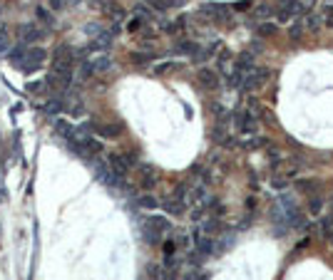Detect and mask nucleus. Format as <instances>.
Here are the masks:
<instances>
[{"mask_svg":"<svg viewBox=\"0 0 333 280\" xmlns=\"http://www.w3.org/2000/svg\"><path fill=\"white\" fill-rule=\"evenodd\" d=\"M137 204L142 206V208H157V199H154V196H142V199H139V201H137Z\"/></svg>","mask_w":333,"mask_h":280,"instance_id":"4468645a","label":"nucleus"},{"mask_svg":"<svg viewBox=\"0 0 333 280\" xmlns=\"http://www.w3.org/2000/svg\"><path fill=\"white\" fill-rule=\"evenodd\" d=\"M266 77V72L264 70H246V72H241V87L244 90H254V87H259L261 85V79Z\"/></svg>","mask_w":333,"mask_h":280,"instance_id":"7ed1b4c3","label":"nucleus"},{"mask_svg":"<svg viewBox=\"0 0 333 280\" xmlns=\"http://www.w3.org/2000/svg\"><path fill=\"white\" fill-rule=\"evenodd\" d=\"M274 33H276V25H271V22H269V25H266V22H264V25H259V35H261V38H271Z\"/></svg>","mask_w":333,"mask_h":280,"instance_id":"f8f14e48","label":"nucleus"},{"mask_svg":"<svg viewBox=\"0 0 333 280\" xmlns=\"http://www.w3.org/2000/svg\"><path fill=\"white\" fill-rule=\"evenodd\" d=\"M321 199H311V204H308V211H311V213H318V211H321Z\"/></svg>","mask_w":333,"mask_h":280,"instance_id":"412c9836","label":"nucleus"},{"mask_svg":"<svg viewBox=\"0 0 333 280\" xmlns=\"http://www.w3.org/2000/svg\"><path fill=\"white\" fill-rule=\"evenodd\" d=\"M20 35H22V42H33V40L42 38V33L33 27V25H22V30H20Z\"/></svg>","mask_w":333,"mask_h":280,"instance_id":"1a4fd4ad","label":"nucleus"},{"mask_svg":"<svg viewBox=\"0 0 333 280\" xmlns=\"http://www.w3.org/2000/svg\"><path fill=\"white\" fill-rule=\"evenodd\" d=\"M298 15V8H296V0H291V3H286L281 10H278V22H289V20H294Z\"/></svg>","mask_w":333,"mask_h":280,"instance_id":"39448f33","label":"nucleus"},{"mask_svg":"<svg viewBox=\"0 0 333 280\" xmlns=\"http://www.w3.org/2000/svg\"><path fill=\"white\" fill-rule=\"evenodd\" d=\"M65 5H67V0H50V8H53V10H62Z\"/></svg>","mask_w":333,"mask_h":280,"instance_id":"5701e85b","label":"nucleus"},{"mask_svg":"<svg viewBox=\"0 0 333 280\" xmlns=\"http://www.w3.org/2000/svg\"><path fill=\"white\" fill-rule=\"evenodd\" d=\"M199 82H202V87H206V90H217V87H219V77H217V72H211V70H202V72H199Z\"/></svg>","mask_w":333,"mask_h":280,"instance_id":"423d86ee","label":"nucleus"},{"mask_svg":"<svg viewBox=\"0 0 333 280\" xmlns=\"http://www.w3.org/2000/svg\"><path fill=\"white\" fill-rule=\"evenodd\" d=\"M321 233H323L326 238H331L333 236V221L331 218H323V221H321Z\"/></svg>","mask_w":333,"mask_h":280,"instance_id":"ddd939ff","label":"nucleus"},{"mask_svg":"<svg viewBox=\"0 0 333 280\" xmlns=\"http://www.w3.org/2000/svg\"><path fill=\"white\" fill-rule=\"evenodd\" d=\"M251 8V0H241V3H236V10H249Z\"/></svg>","mask_w":333,"mask_h":280,"instance_id":"b1692460","label":"nucleus"},{"mask_svg":"<svg viewBox=\"0 0 333 280\" xmlns=\"http://www.w3.org/2000/svg\"><path fill=\"white\" fill-rule=\"evenodd\" d=\"M164 211H167V213H172V216H179V213L184 211V206L174 204V201H164Z\"/></svg>","mask_w":333,"mask_h":280,"instance_id":"9b49d317","label":"nucleus"},{"mask_svg":"<svg viewBox=\"0 0 333 280\" xmlns=\"http://www.w3.org/2000/svg\"><path fill=\"white\" fill-rule=\"evenodd\" d=\"M139 174H142V181H139V184H142L145 188H152L154 184H157V169L154 166L142 164V166H139Z\"/></svg>","mask_w":333,"mask_h":280,"instance_id":"20e7f679","label":"nucleus"},{"mask_svg":"<svg viewBox=\"0 0 333 280\" xmlns=\"http://www.w3.org/2000/svg\"><path fill=\"white\" fill-rule=\"evenodd\" d=\"M219 231V221L217 218H209L206 223H204V233H217Z\"/></svg>","mask_w":333,"mask_h":280,"instance_id":"6ab92c4d","label":"nucleus"},{"mask_svg":"<svg viewBox=\"0 0 333 280\" xmlns=\"http://www.w3.org/2000/svg\"><path fill=\"white\" fill-rule=\"evenodd\" d=\"M62 109V102L60 99H50V104H45V112L47 114H57Z\"/></svg>","mask_w":333,"mask_h":280,"instance_id":"dca6fc26","label":"nucleus"},{"mask_svg":"<svg viewBox=\"0 0 333 280\" xmlns=\"http://www.w3.org/2000/svg\"><path fill=\"white\" fill-rule=\"evenodd\" d=\"M261 144H264V139H261V136H254V139L244 142V147H246V149H259Z\"/></svg>","mask_w":333,"mask_h":280,"instance_id":"aec40b11","label":"nucleus"},{"mask_svg":"<svg viewBox=\"0 0 333 280\" xmlns=\"http://www.w3.org/2000/svg\"><path fill=\"white\" fill-rule=\"evenodd\" d=\"M94 131L100 136H105V139H112V136H120L122 127L120 124H94Z\"/></svg>","mask_w":333,"mask_h":280,"instance_id":"0eeeda50","label":"nucleus"},{"mask_svg":"<svg viewBox=\"0 0 333 280\" xmlns=\"http://www.w3.org/2000/svg\"><path fill=\"white\" fill-rule=\"evenodd\" d=\"M92 70H110V57H97L92 62Z\"/></svg>","mask_w":333,"mask_h":280,"instance_id":"2eb2a0df","label":"nucleus"},{"mask_svg":"<svg viewBox=\"0 0 333 280\" xmlns=\"http://www.w3.org/2000/svg\"><path fill=\"white\" fill-rule=\"evenodd\" d=\"M147 226H152V228H154L159 236H162V233H167V231L172 228V223L167 221L164 216H152V218H147Z\"/></svg>","mask_w":333,"mask_h":280,"instance_id":"6e6552de","label":"nucleus"},{"mask_svg":"<svg viewBox=\"0 0 333 280\" xmlns=\"http://www.w3.org/2000/svg\"><path fill=\"white\" fill-rule=\"evenodd\" d=\"M25 52H28L25 47H15V52L10 55V60H13V62H15V65H18V67H20V62L25 60Z\"/></svg>","mask_w":333,"mask_h":280,"instance_id":"a211bd4d","label":"nucleus"},{"mask_svg":"<svg viewBox=\"0 0 333 280\" xmlns=\"http://www.w3.org/2000/svg\"><path fill=\"white\" fill-rule=\"evenodd\" d=\"M174 253V243H164V256H172Z\"/></svg>","mask_w":333,"mask_h":280,"instance_id":"bb28decb","label":"nucleus"},{"mask_svg":"<svg viewBox=\"0 0 333 280\" xmlns=\"http://www.w3.org/2000/svg\"><path fill=\"white\" fill-rule=\"evenodd\" d=\"M197 50H199V45L192 42V40H184L182 45H177V52H182V55H194Z\"/></svg>","mask_w":333,"mask_h":280,"instance_id":"9d476101","label":"nucleus"},{"mask_svg":"<svg viewBox=\"0 0 333 280\" xmlns=\"http://www.w3.org/2000/svg\"><path fill=\"white\" fill-rule=\"evenodd\" d=\"M0 50H5V33H0Z\"/></svg>","mask_w":333,"mask_h":280,"instance_id":"cd10ccee","label":"nucleus"},{"mask_svg":"<svg viewBox=\"0 0 333 280\" xmlns=\"http://www.w3.org/2000/svg\"><path fill=\"white\" fill-rule=\"evenodd\" d=\"M331 241H333V236H331Z\"/></svg>","mask_w":333,"mask_h":280,"instance_id":"c85d7f7f","label":"nucleus"},{"mask_svg":"<svg viewBox=\"0 0 333 280\" xmlns=\"http://www.w3.org/2000/svg\"><path fill=\"white\" fill-rule=\"evenodd\" d=\"M25 65H20L25 72H33V70H37L42 62H45V50L42 47H30L28 52H25V60H22Z\"/></svg>","mask_w":333,"mask_h":280,"instance_id":"f03ea898","label":"nucleus"},{"mask_svg":"<svg viewBox=\"0 0 333 280\" xmlns=\"http://www.w3.org/2000/svg\"><path fill=\"white\" fill-rule=\"evenodd\" d=\"M256 13H259L261 18H269V15H271V13H274V10H271V8H269V5H259V10H256Z\"/></svg>","mask_w":333,"mask_h":280,"instance_id":"4be33fe9","label":"nucleus"},{"mask_svg":"<svg viewBox=\"0 0 333 280\" xmlns=\"http://www.w3.org/2000/svg\"><path fill=\"white\" fill-rule=\"evenodd\" d=\"M303 30H306V27H303V22H294V25H291V30H289V35H291L294 40H298Z\"/></svg>","mask_w":333,"mask_h":280,"instance_id":"f3484780","label":"nucleus"},{"mask_svg":"<svg viewBox=\"0 0 333 280\" xmlns=\"http://www.w3.org/2000/svg\"><path fill=\"white\" fill-rule=\"evenodd\" d=\"M139 25H142V18H134V20L130 22V25H127V30H137Z\"/></svg>","mask_w":333,"mask_h":280,"instance_id":"393cba45","label":"nucleus"},{"mask_svg":"<svg viewBox=\"0 0 333 280\" xmlns=\"http://www.w3.org/2000/svg\"><path fill=\"white\" fill-rule=\"evenodd\" d=\"M234 119H236V127H239L241 134H254V131L259 129V124H256V119H254L251 109H239Z\"/></svg>","mask_w":333,"mask_h":280,"instance_id":"f257e3e1","label":"nucleus"},{"mask_svg":"<svg viewBox=\"0 0 333 280\" xmlns=\"http://www.w3.org/2000/svg\"><path fill=\"white\" fill-rule=\"evenodd\" d=\"M286 184H289V181H286V179H281V176H278V179H274V186H276V188H283Z\"/></svg>","mask_w":333,"mask_h":280,"instance_id":"a878e982","label":"nucleus"}]
</instances>
